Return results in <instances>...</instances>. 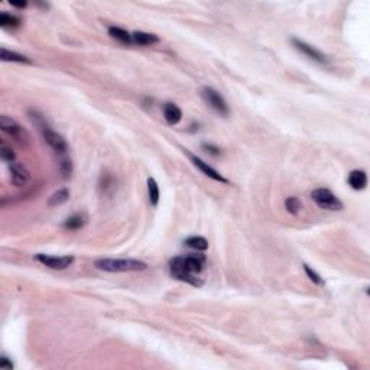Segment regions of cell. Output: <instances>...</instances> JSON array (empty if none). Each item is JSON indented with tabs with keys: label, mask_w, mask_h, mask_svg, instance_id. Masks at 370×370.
I'll use <instances>...</instances> for the list:
<instances>
[{
	"label": "cell",
	"mask_w": 370,
	"mask_h": 370,
	"mask_svg": "<svg viewBox=\"0 0 370 370\" xmlns=\"http://www.w3.org/2000/svg\"><path fill=\"white\" fill-rule=\"evenodd\" d=\"M10 4H12L13 7H18V9H25V7L28 6V3H26V1H22V3H16V1H12Z\"/></svg>",
	"instance_id": "obj_27"
},
{
	"label": "cell",
	"mask_w": 370,
	"mask_h": 370,
	"mask_svg": "<svg viewBox=\"0 0 370 370\" xmlns=\"http://www.w3.org/2000/svg\"><path fill=\"white\" fill-rule=\"evenodd\" d=\"M60 171H61L64 178H69L72 174V162L68 158H62L60 162Z\"/></svg>",
	"instance_id": "obj_23"
},
{
	"label": "cell",
	"mask_w": 370,
	"mask_h": 370,
	"mask_svg": "<svg viewBox=\"0 0 370 370\" xmlns=\"http://www.w3.org/2000/svg\"><path fill=\"white\" fill-rule=\"evenodd\" d=\"M29 115H31V119L33 123L36 124L38 127H39V130H41V135H42V138H44V140L57 152V154H61L65 155L67 154V151H68V145H67V142H65V139L62 138L61 135H58L57 132H54L48 123L45 122V119H44V116L42 115H39L38 112H29Z\"/></svg>",
	"instance_id": "obj_3"
},
{
	"label": "cell",
	"mask_w": 370,
	"mask_h": 370,
	"mask_svg": "<svg viewBox=\"0 0 370 370\" xmlns=\"http://www.w3.org/2000/svg\"><path fill=\"white\" fill-rule=\"evenodd\" d=\"M347 183L348 185L354 189V191H362L366 188L368 185V175L365 171L362 169H354L348 174V178H347Z\"/></svg>",
	"instance_id": "obj_12"
},
{
	"label": "cell",
	"mask_w": 370,
	"mask_h": 370,
	"mask_svg": "<svg viewBox=\"0 0 370 370\" xmlns=\"http://www.w3.org/2000/svg\"><path fill=\"white\" fill-rule=\"evenodd\" d=\"M285 208H286V211H288V213H291V214L297 216V214L301 211L302 204H301V201H300L297 197H288V198L285 200Z\"/></svg>",
	"instance_id": "obj_21"
},
{
	"label": "cell",
	"mask_w": 370,
	"mask_h": 370,
	"mask_svg": "<svg viewBox=\"0 0 370 370\" xmlns=\"http://www.w3.org/2000/svg\"><path fill=\"white\" fill-rule=\"evenodd\" d=\"M0 127H1V130L4 133H7L9 136H12L15 140H18L21 143L26 142L28 138H29L28 133H26V130L18 123L15 119H12L9 116H1L0 117Z\"/></svg>",
	"instance_id": "obj_7"
},
{
	"label": "cell",
	"mask_w": 370,
	"mask_h": 370,
	"mask_svg": "<svg viewBox=\"0 0 370 370\" xmlns=\"http://www.w3.org/2000/svg\"><path fill=\"white\" fill-rule=\"evenodd\" d=\"M35 259L42 263L44 266L49 268V269H55V271H62L67 269L68 266H71L74 263V256H51V254H35Z\"/></svg>",
	"instance_id": "obj_6"
},
{
	"label": "cell",
	"mask_w": 370,
	"mask_h": 370,
	"mask_svg": "<svg viewBox=\"0 0 370 370\" xmlns=\"http://www.w3.org/2000/svg\"><path fill=\"white\" fill-rule=\"evenodd\" d=\"M21 25V19L13 16V15H9L6 12H1L0 13V26L1 28H16Z\"/></svg>",
	"instance_id": "obj_20"
},
{
	"label": "cell",
	"mask_w": 370,
	"mask_h": 370,
	"mask_svg": "<svg viewBox=\"0 0 370 370\" xmlns=\"http://www.w3.org/2000/svg\"><path fill=\"white\" fill-rule=\"evenodd\" d=\"M0 158L3 162H7V163H13L15 159H16V154L13 152L12 148L6 146V145H1L0 148Z\"/></svg>",
	"instance_id": "obj_22"
},
{
	"label": "cell",
	"mask_w": 370,
	"mask_h": 370,
	"mask_svg": "<svg viewBox=\"0 0 370 370\" xmlns=\"http://www.w3.org/2000/svg\"><path fill=\"white\" fill-rule=\"evenodd\" d=\"M185 246H188L189 249H194L197 252H204L208 249V240L203 236H191L188 237L184 242Z\"/></svg>",
	"instance_id": "obj_16"
},
{
	"label": "cell",
	"mask_w": 370,
	"mask_h": 370,
	"mask_svg": "<svg viewBox=\"0 0 370 370\" xmlns=\"http://www.w3.org/2000/svg\"><path fill=\"white\" fill-rule=\"evenodd\" d=\"M304 271H305V274H307V277L314 282V283H317V285H324V280H323V278L320 277L314 269H311L308 265H304Z\"/></svg>",
	"instance_id": "obj_24"
},
{
	"label": "cell",
	"mask_w": 370,
	"mask_h": 370,
	"mask_svg": "<svg viewBox=\"0 0 370 370\" xmlns=\"http://www.w3.org/2000/svg\"><path fill=\"white\" fill-rule=\"evenodd\" d=\"M9 169H10V180H12L13 185L23 186L31 181V174L23 165L13 162V163H10Z\"/></svg>",
	"instance_id": "obj_10"
},
{
	"label": "cell",
	"mask_w": 370,
	"mask_h": 370,
	"mask_svg": "<svg viewBox=\"0 0 370 370\" xmlns=\"http://www.w3.org/2000/svg\"><path fill=\"white\" fill-rule=\"evenodd\" d=\"M203 149H204L206 152H208V154L214 155V156L221 154V152H220V148H217V146L211 145V143H203Z\"/></svg>",
	"instance_id": "obj_26"
},
{
	"label": "cell",
	"mask_w": 370,
	"mask_h": 370,
	"mask_svg": "<svg viewBox=\"0 0 370 370\" xmlns=\"http://www.w3.org/2000/svg\"><path fill=\"white\" fill-rule=\"evenodd\" d=\"M109 35L113 39H116V41H119L122 44H126V45H130L133 42L132 33H129L127 31H124L123 28H119V26H110L109 28Z\"/></svg>",
	"instance_id": "obj_15"
},
{
	"label": "cell",
	"mask_w": 370,
	"mask_h": 370,
	"mask_svg": "<svg viewBox=\"0 0 370 370\" xmlns=\"http://www.w3.org/2000/svg\"><path fill=\"white\" fill-rule=\"evenodd\" d=\"M0 58H1V61L32 64V61L28 57H25V55H22V54H18V52H15V51H9V49H6V48H1V49H0Z\"/></svg>",
	"instance_id": "obj_14"
},
{
	"label": "cell",
	"mask_w": 370,
	"mask_h": 370,
	"mask_svg": "<svg viewBox=\"0 0 370 370\" xmlns=\"http://www.w3.org/2000/svg\"><path fill=\"white\" fill-rule=\"evenodd\" d=\"M132 39L135 44L138 45H143V46H152L155 44H158L161 39L158 35L155 33H149V32H143V31H136L132 33Z\"/></svg>",
	"instance_id": "obj_13"
},
{
	"label": "cell",
	"mask_w": 370,
	"mask_h": 370,
	"mask_svg": "<svg viewBox=\"0 0 370 370\" xmlns=\"http://www.w3.org/2000/svg\"><path fill=\"white\" fill-rule=\"evenodd\" d=\"M206 263H207V259L201 253H189L184 256H177V257H172L169 262V272L178 280L186 282L192 286H203V279L198 278V275L204 269Z\"/></svg>",
	"instance_id": "obj_1"
},
{
	"label": "cell",
	"mask_w": 370,
	"mask_h": 370,
	"mask_svg": "<svg viewBox=\"0 0 370 370\" xmlns=\"http://www.w3.org/2000/svg\"><path fill=\"white\" fill-rule=\"evenodd\" d=\"M291 42H292V45L295 46L297 51H300L301 54H304L309 60L318 62V64H327V62H328V58H327L325 54H323V52H321L320 49H317L315 46L307 44L305 41H301V39H298V38H292Z\"/></svg>",
	"instance_id": "obj_8"
},
{
	"label": "cell",
	"mask_w": 370,
	"mask_h": 370,
	"mask_svg": "<svg viewBox=\"0 0 370 370\" xmlns=\"http://www.w3.org/2000/svg\"><path fill=\"white\" fill-rule=\"evenodd\" d=\"M86 223H87V220H86V217L83 216V214H74V216H71L69 218L65 220L64 227L69 229V230H78V229L84 227Z\"/></svg>",
	"instance_id": "obj_18"
},
{
	"label": "cell",
	"mask_w": 370,
	"mask_h": 370,
	"mask_svg": "<svg viewBox=\"0 0 370 370\" xmlns=\"http://www.w3.org/2000/svg\"><path fill=\"white\" fill-rule=\"evenodd\" d=\"M0 369L1 370H12L13 369V363L9 357L6 356H1L0 357Z\"/></svg>",
	"instance_id": "obj_25"
},
{
	"label": "cell",
	"mask_w": 370,
	"mask_h": 370,
	"mask_svg": "<svg viewBox=\"0 0 370 370\" xmlns=\"http://www.w3.org/2000/svg\"><path fill=\"white\" fill-rule=\"evenodd\" d=\"M201 95L204 98V101L216 112L220 116H229L230 113V109H229V104L227 101L224 100V97L217 92L216 89L213 87H204L201 90Z\"/></svg>",
	"instance_id": "obj_5"
},
{
	"label": "cell",
	"mask_w": 370,
	"mask_h": 370,
	"mask_svg": "<svg viewBox=\"0 0 370 370\" xmlns=\"http://www.w3.org/2000/svg\"><path fill=\"white\" fill-rule=\"evenodd\" d=\"M94 266L103 272H138L145 271L148 265L138 259H97Z\"/></svg>",
	"instance_id": "obj_2"
},
{
	"label": "cell",
	"mask_w": 370,
	"mask_h": 370,
	"mask_svg": "<svg viewBox=\"0 0 370 370\" xmlns=\"http://www.w3.org/2000/svg\"><path fill=\"white\" fill-rule=\"evenodd\" d=\"M312 201L323 210L328 211H341L344 208L343 201L328 188H317L311 192Z\"/></svg>",
	"instance_id": "obj_4"
},
{
	"label": "cell",
	"mask_w": 370,
	"mask_h": 370,
	"mask_svg": "<svg viewBox=\"0 0 370 370\" xmlns=\"http://www.w3.org/2000/svg\"><path fill=\"white\" fill-rule=\"evenodd\" d=\"M68 200H69V191H68L67 188H61V189L55 191V192L49 197L48 204H49L51 207H57V206H61L64 203H67Z\"/></svg>",
	"instance_id": "obj_17"
},
{
	"label": "cell",
	"mask_w": 370,
	"mask_h": 370,
	"mask_svg": "<svg viewBox=\"0 0 370 370\" xmlns=\"http://www.w3.org/2000/svg\"><path fill=\"white\" fill-rule=\"evenodd\" d=\"M148 195H149V203H151L154 207H156L158 203H159L161 192H159L158 183L155 181L154 178H148Z\"/></svg>",
	"instance_id": "obj_19"
},
{
	"label": "cell",
	"mask_w": 370,
	"mask_h": 370,
	"mask_svg": "<svg viewBox=\"0 0 370 370\" xmlns=\"http://www.w3.org/2000/svg\"><path fill=\"white\" fill-rule=\"evenodd\" d=\"M188 156H189V159H191V162H192V165L195 166V168H198L206 177H208V178H211V180H214V181H217V183H221V184H227L229 181L218 172V171H216L213 166H210L207 162H204L201 158H198V156H195V155H191V154H188Z\"/></svg>",
	"instance_id": "obj_9"
},
{
	"label": "cell",
	"mask_w": 370,
	"mask_h": 370,
	"mask_svg": "<svg viewBox=\"0 0 370 370\" xmlns=\"http://www.w3.org/2000/svg\"><path fill=\"white\" fill-rule=\"evenodd\" d=\"M163 117L166 123L174 126L178 124L183 119V110L175 103H165L163 106Z\"/></svg>",
	"instance_id": "obj_11"
}]
</instances>
